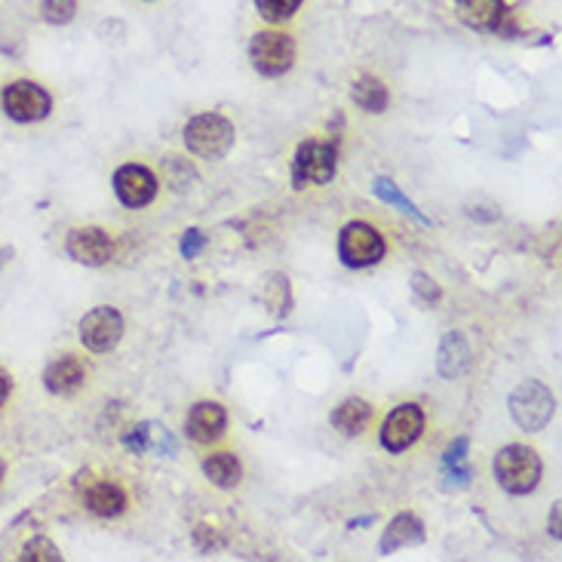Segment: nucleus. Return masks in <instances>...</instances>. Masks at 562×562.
Here are the masks:
<instances>
[{"mask_svg": "<svg viewBox=\"0 0 562 562\" xmlns=\"http://www.w3.org/2000/svg\"><path fill=\"white\" fill-rule=\"evenodd\" d=\"M124 338V317L112 305L90 311L81 320V344L93 354H108Z\"/></svg>", "mask_w": 562, "mask_h": 562, "instance_id": "obj_8", "label": "nucleus"}, {"mask_svg": "<svg viewBox=\"0 0 562 562\" xmlns=\"http://www.w3.org/2000/svg\"><path fill=\"white\" fill-rule=\"evenodd\" d=\"M467 363H470V348H467V341L458 336V332H449V336L443 338L440 356H436L440 375H443V378H458V375H465Z\"/></svg>", "mask_w": 562, "mask_h": 562, "instance_id": "obj_18", "label": "nucleus"}, {"mask_svg": "<svg viewBox=\"0 0 562 562\" xmlns=\"http://www.w3.org/2000/svg\"><path fill=\"white\" fill-rule=\"evenodd\" d=\"M237 129L222 114H197L185 127V145L203 161H222L234 148Z\"/></svg>", "mask_w": 562, "mask_h": 562, "instance_id": "obj_2", "label": "nucleus"}, {"mask_svg": "<svg viewBox=\"0 0 562 562\" xmlns=\"http://www.w3.org/2000/svg\"><path fill=\"white\" fill-rule=\"evenodd\" d=\"M372 421V406L366 400H360V397H351V400H344L338 406L336 412H332V424H336V431H341L344 436H360L366 431V424Z\"/></svg>", "mask_w": 562, "mask_h": 562, "instance_id": "obj_17", "label": "nucleus"}, {"mask_svg": "<svg viewBox=\"0 0 562 562\" xmlns=\"http://www.w3.org/2000/svg\"><path fill=\"white\" fill-rule=\"evenodd\" d=\"M495 480L511 495H529L541 482V458L529 446H504L495 455Z\"/></svg>", "mask_w": 562, "mask_h": 562, "instance_id": "obj_1", "label": "nucleus"}, {"mask_svg": "<svg viewBox=\"0 0 562 562\" xmlns=\"http://www.w3.org/2000/svg\"><path fill=\"white\" fill-rule=\"evenodd\" d=\"M375 197H378V200H385V203H390V207H397L400 212H406V215H412V219L421 222V225H431V222H428V215H424V212H421V209H418L415 203H412V200H409V197H406V194L390 182V178H378V182H375Z\"/></svg>", "mask_w": 562, "mask_h": 562, "instance_id": "obj_22", "label": "nucleus"}, {"mask_svg": "<svg viewBox=\"0 0 562 562\" xmlns=\"http://www.w3.org/2000/svg\"><path fill=\"white\" fill-rule=\"evenodd\" d=\"M83 504H86L90 514L102 516V519H114V516H120L127 511V495L114 482H93L83 492Z\"/></svg>", "mask_w": 562, "mask_h": 562, "instance_id": "obj_16", "label": "nucleus"}, {"mask_svg": "<svg viewBox=\"0 0 562 562\" xmlns=\"http://www.w3.org/2000/svg\"><path fill=\"white\" fill-rule=\"evenodd\" d=\"M3 112L10 120L16 124H37V120H47L52 112V96L40 83L34 81H13L3 86Z\"/></svg>", "mask_w": 562, "mask_h": 562, "instance_id": "obj_7", "label": "nucleus"}, {"mask_svg": "<svg viewBox=\"0 0 562 562\" xmlns=\"http://www.w3.org/2000/svg\"><path fill=\"white\" fill-rule=\"evenodd\" d=\"M421 541H424V523H421L415 514H400L387 523L378 550L387 557V553H394V550H400V547H415L421 545Z\"/></svg>", "mask_w": 562, "mask_h": 562, "instance_id": "obj_15", "label": "nucleus"}, {"mask_svg": "<svg viewBox=\"0 0 562 562\" xmlns=\"http://www.w3.org/2000/svg\"><path fill=\"white\" fill-rule=\"evenodd\" d=\"M421 431H424V412H421V406H415V402H402V406H397L390 415H387V421L382 424V446H385L387 452H406L412 443H415L418 436H421Z\"/></svg>", "mask_w": 562, "mask_h": 562, "instance_id": "obj_10", "label": "nucleus"}, {"mask_svg": "<svg viewBox=\"0 0 562 562\" xmlns=\"http://www.w3.org/2000/svg\"><path fill=\"white\" fill-rule=\"evenodd\" d=\"M467 436H458L455 443L449 446L446 452V458H443V477L455 485H467L470 482V467H467Z\"/></svg>", "mask_w": 562, "mask_h": 562, "instance_id": "obj_21", "label": "nucleus"}, {"mask_svg": "<svg viewBox=\"0 0 562 562\" xmlns=\"http://www.w3.org/2000/svg\"><path fill=\"white\" fill-rule=\"evenodd\" d=\"M207 234L203 231H197V227H191V231H185V237H182V256L185 258H197L200 253H203V246H207Z\"/></svg>", "mask_w": 562, "mask_h": 562, "instance_id": "obj_28", "label": "nucleus"}, {"mask_svg": "<svg viewBox=\"0 0 562 562\" xmlns=\"http://www.w3.org/2000/svg\"><path fill=\"white\" fill-rule=\"evenodd\" d=\"M338 169V145L326 142V139H307L295 151L292 161V182L295 188L305 185H329L336 178Z\"/></svg>", "mask_w": 562, "mask_h": 562, "instance_id": "obj_3", "label": "nucleus"}, {"mask_svg": "<svg viewBox=\"0 0 562 562\" xmlns=\"http://www.w3.org/2000/svg\"><path fill=\"white\" fill-rule=\"evenodd\" d=\"M22 562H62V550L52 545L49 538H32L19 553Z\"/></svg>", "mask_w": 562, "mask_h": 562, "instance_id": "obj_25", "label": "nucleus"}, {"mask_svg": "<svg viewBox=\"0 0 562 562\" xmlns=\"http://www.w3.org/2000/svg\"><path fill=\"white\" fill-rule=\"evenodd\" d=\"M65 249H68V256L74 258L78 265L102 268V265L112 261L114 243L102 227H74L68 234V241H65Z\"/></svg>", "mask_w": 562, "mask_h": 562, "instance_id": "obj_11", "label": "nucleus"}, {"mask_svg": "<svg viewBox=\"0 0 562 562\" xmlns=\"http://www.w3.org/2000/svg\"><path fill=\"white\" fill-rule=\"evenodd\" d=\"M338 258L348 268H372L385 258V237L366 222H351L338 234Z\"/></svg>", "mask_w": 562, "mask_h": 562, "instance_id": "obj_6", "label": "nucleus"}, {"mask_svg": "<svg viewBox=\"0 0 562 562\" xmlns=\"http://www.w3.org/2000/svg\"><path fill=\"white\" fill-rule=\"evenodd\" d=\"M458 19L473 32H499L507 3L504 0H458Z\"/></svg>", "mask_w": 562, "mask_h": 562, "instance_id": "obj_14", "label": "nucleus"}, {"mask_svg": "<svg viewBox=\"0 0 562 562\" xmlns=\"http://www.w3.org/2000/svg\"><path fill=\"white\" fill-rule=\"evenodd\" d=\"M412 290H415V295L421 298V302H428V305H436L440 298H443V292H440V286L434 283V277H428V273H412Z\"/></svg>", "mask_w": 562, "mask_h": 562, "instance_id": "obj_27", "label": "nucleus"}, {"mask_svg": "<svg viewBox=\"0 0 562 562\" xmlns=\"http://www.w3.org/2000/svg\"><path fill=\"white\" fill-rule=\"evenodd\" d=\"M557 412V397L541 382H523L511 394V415L523 431H545Z\"/></svg>", "mask_w": 562, "mask_h": 562, "instance_id": "obj_5", "label": "nucleus"}, {"mask_svg": "<svg viewBox=\"0 0 562 562\" xmlns=\"http://www.w3.org/2000/svg\"><path fill=\"white\" fill-rule=\"evenodd\" d=\"M86 382V366L74 354L56 356L44 372V387L52 397H74Z\"/></svg>", "mask_w": 562, "mask_h": 562, "instance_id": "obj_13", "label": "nucleus"}, {"mask_svg": "<svg viewBox=\"0 0 562 562\" xmlns=\"http://www.w3.org/2000/svg\"><path fill=\"white\" fill-rule=\"evenodd\" d=\"M268 283H271V290H277V295H261L265 298V305L271 307L277 317H286L290 314V280L286 277H280V273H271L268 277Z\"/></svg>", "mask_w": 562, "mask_h": 562, "instance_id": "obj_26", "label": "nucleus"}, {"mask_svg": "<svg viewBox=\"0 0 562 562\" xmlns=\"http://www.w3.org/2000/svg\"><path fill=\"white\" fill-rule=\"evenodd\" d=\"M550 535H553L557 541L562 538V531H560V501H557V504H553V511H550Z\"/></svg>", "mask_w": 562, "mask_h": 562, "instance_id": "obj_30", "label": "nucleus"}, {"mask_svg": "<svg viewBox=\"0 0 562 562\" xmlns=\"http://www.w3.org/2000/svg\"><path fill=\"white\" fill-rule=\"evenodd\" d=\"M203 473L209 477L212 485H219V489H234L243 477V467L237 461V455H231V452H215V455H209L207 461H203Z\"/></svg>", "mask_w": 562, "mask_h": 562, "instance_id": "obj_19", "label": "nucleus"}, {"mask_svg": "<svg viewBox=\"0 0 562 562\" xmlns=\"http://www.w3.org/2000/svg\"><path fill=\"white\" fill-rule=\"evenodd\" d=\"M298 7H302V0H256L258 16L265 19V22H271V25L290 22L298 13Z\"/></svg>", "mask_w": 562, "mask_h": 562, "instance_id": "obj_23", "label": "nucleus"}, {"mask_svg": "<svg viewBox=\"0 0 562 562\" xmlns=\"http://www.w3.org/2000/svg\"><path fill=\"white\" fill-rule=\"evenodd\" d=\"M10 390H13V378L7 372L0 370V406L10 400Z\"/></svg>", "mask_w": 562, "mask_h": 562, "instance_id": "obj_29", "label": "nucleus"}, {"mask_svg": "<svg viewBox=\"0 0 562 562\" xmlns=\"http://www.w3.org/2000/svg\"><path fill=\"white\" fill-rule=\"evenodd\" d=\"M157 188H161L157 176L142 163H127L114 173V194L129 209L148 207L157 197Z\"/></svg>", "mask_w": 562, "mask_h": 562, "instance_id": "obj_9", "label": "nucleus"}, {"mask_svg": "<svg viewBox=\"0 0 562 562\" xmlns=\"http://www.w3.org/2000/svg\"><path fill=\"white\" fill-rule=\"evenodd\" d=\"M227 412L222 402H194L188 421H185V434L191 436L194 443H215L219 436L225 434Z\"/></svg>", "mask_w": 562, "mask_h": 562, "instance_id": "obj_12", "label": "nucleus"}, {"mask_svg": "<svg viewBox=\"0 0 562 562\" xmlns=\"http://www.w3.org/2000/svg\"><path fill=\"white\" fill-rule=\"evenodd\" d=\"M3 470H7V465H3V461H0V480H3Z\"/></svg>", "mask_w": 562, "mask_h": 562, "instance_id": "obj_31", "label": "nucleus"}, {"mask_svg": "<svg viewBox=\"0 0 562 562\" xmlns=\"http://www.w3.org/2000/svg\"><path fill=\"white\" fill-rule=\"evenodd\" d=\"M78 16V0H40V19L49 25H68Z\"/></svg>", "mask_w": 562, "mask_h": 562, "instance_id": "obj_24", "label": "nucleus"}, {"mask_svg": "<svg viewBox=\"0 0 562 562\" xmlns=\"http://www.w3.org/2000/svg\"><path fill=\"white\" fill-rule=\"evenodd\" d=\"M249 62L261 78H283L295 65V40L283 32H258L249 40Z\"/></svg>", "mask_w": 562, "mask_h": 562, "instance_id": "obj_4", "label": "nucleus"}, {"mask_svg": "<svg viewBox=\"0 0 562 562\" xmlns=\"http://www.w3.org/2000/svg\"><path fill=\"white\" fill-rule=\"evenodd\" d=\"M351 98L360 112L366 114H382L387 108V86L378 78H356L351 86Z\"/></svg>", "mask_w": 562, "mask_h": 562, "instance_id": "obj_20", "label": "nucleus"}]
</instances>
